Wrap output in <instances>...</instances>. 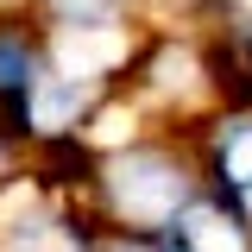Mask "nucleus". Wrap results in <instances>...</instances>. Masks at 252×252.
Returning <instances> with one entry per match:
<instances>
[{
  "instance_id": "f257e3e1",
  "label": "nucleus",
  "mask_w": 252,
  "mask_h": 252,
  "mask_svg": "<svg viewBox=\"0 0 252 252\" xmlns=\"http://www.w3.org/2000/svg\"><path fill=\"white\" fill-rule=\"evenodd\" d=\"M114 202L132 220H170L183 208V170L164 152H126L114 164Z\"/></svg>"
},
{
  "instance_id": "f03ea898",
  "label": "nucleus",
  "mask_w": 252,
  "mask_h": 252,
  "mask_svg": "<svg viewBox=\"0 0 252 252\" xmlns=\"http://www.w3.org/2000/svg\"><path fill=\"white\" fill-rule=\"evenodd\" d=\"M164 252H246V227L215 202H183L164 220Z\"/></svg>"
},
{
  "instance_id": "7ed1b4c3",
  "label": "nucleus",
  "mask_w": 252,
  "mask_h": 252,
  "mask_svg": "<svg viewBox=\"0 0 252 252\" xmlns=\"http://www.w3.org/2000/svg\"><path fill=\"white\" fill-rule=\"evenodd\" d=\"M89 107V82H76V76H38L26 94V114L44 132H63V126H76V114Z\"/></svg>"
},
{
  "instance_id": "20e7f679",
  "label": "nucleus",
  "mask_w": 252,
  "mask_h": 252,
  "mask_svg": "<svg viewBox=\"0 0 252 252\" xmlns=\"http://www.w3.org/2000/svg\"><path fill=\"white\" fill-rule=\"evenodd\" d=\"M215 170L240 202H252V120H227L215 139Z\"/></svg>"
},
{
  "instance_id": "39448f33",
  "label": "nucleus",
  "mask_w": 252,
  "mask_h": 252,
  "mask_svg": "<svg viewBox=\"0 0 252 252\" xmlns=\"http://www.w3.org/2000/svg\"><path fill=\"white\" fill-rule=\"evenodd\" d=\"M6 252H82V240L57 220H19L6 233Z\"/></svg>"
},
{
  "instance_id": "423d86ee",
  "label": "nucleus",
  "mask_w": 252,
  "mask_h": 252,
  "mask_svg": "<svg viewBox=\"0 0 252 252\" xmlns=\"http://www.w3.org/2000/svg\"><path fill=\"white\" fill-rule=\"evenodd\" d=\"M32 51L19 44V38H0V89H19V94H32Z\"/></svg>"
},
{
  "instance_id": "0eeeda50",
  "label": "nucleus",
  "mask_w": 252,
  "mask_h": 252,
  "mask_svg": "<svg viewBox=\"0 0 252 252\" xmlns=\"http://www.w3.org/2000/svg\"><path fill=\"white\" fill-rule=\"evenodd\" d=\"M51 6H57V13H63V19H69V26H76V32H89V26H101V19L114 13V0H51Z\"/></svg>"
},
{
  "instance_id": "6e6552de",
  "label": "nucleus",
  "mask_w": 252,
  "mask_h": 252,
  "mask_svg": "<svg viewBox=\"0 0 252 252\" xmlns=\"http://www.w3.org/2000/svg\"><path fill=\"white\" fill-rule=\"evenodd\" d=\"M114 252H152V246H114Z\"/></svg>"
}]
</instances>
